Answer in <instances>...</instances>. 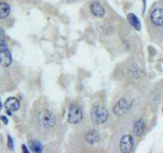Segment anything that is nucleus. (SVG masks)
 Masks as SVG:
<instances>
[{"label": "nucleus", "instance_id": "f257e3e1", "mask_svg": "<svg viewBox=\"0 0 163 153\" xmlns=\"http://www.w3.org/2000/svg\"><path fill=\"white\" fill-rule=\"evenodd\" d=\"M37 123L40 127L44 129H52L56 124L55 115L49 110H41L37 115Z\"/></svg>", "mask_w": 163, "mask_h": 153}, {"label": "nucleus", "instance_id": "f03ea898", "mask_svg": "<svg viewBox=\"0 0 163 153\" xmlns=\"http://www.w3.org/2000/svg\"><path fill=\"white\" fill-rule=\"evenodd\" d=\"M108 111L104 106L95 105L91 110V119L95 125H102L108 119Z\"/></svg>", "mask_w": 163, "mask_h": 153}, {"label": "nucleus", "instance_id": "7ed1b4c3", "mask_svg": "<svg viewBox=\"0 0 163 153\" xmlns=\"http://www.w3.org/2000/svg\"><path fill=\"white\" fill-rule=\"evenodd\" d=\"M83 119V110L76 104H72L68 108V115L67 122L72 125H78Z\"/></svg>", "mask_w": 163, "mask_h": 153}, {"label": "nucleus", "instance_id": "20e7f679", "mask_svg": "<svg viewBox=\"0 0 163 153\" xmlns=\"http://www.w3.org/2000/svg\"><path fill=\"white\" fill-rule=\"evenodd\" d=\"M131 105H132V102L129 101L126 99H119L118 101L116 102L115 105L113 107V112L115 115H121L125 114V113L129 111Z\"/></svg>", "mask_w": 163, "mask_h": 153}, {"label": "nucleus", "instance_id": "39448f33", "mask_svg": "<svg viewBox=\"0 0 163 153\" xmlns=\"http://www.w3.org/2000/svg\"><path fill=\"white\" fill-rule=\"evenodd\" d=\"M119 149L123 153H130L134 149V139L131 135H124L120 140Z\"/></svg>", "mask_w": 163, "mask_h": 153}, {"label": "nucleus", "instance_id": "423d86ee", "mask_svg": "<svg viewBox=\"0 0 163 153\" xmlns=\"http://www.w3.org/2000/svg\"><path fill=\"white\" fill-rule=\"evenodd\" d=\"M12 62L10 51L7 47H0V65L3 68H8Z\"/></svg>", "mask_w": 163, "mask_h": 153}, {"label": "nucleus", "instance_id": "0eeeda50", "mask_svg": "<svg viewBox=\"0 0 163 153\" xmlns=\"http://www.w3.org/2000/svg\"><path fill=\"white\" fill-rule=\"evenodd\" d=\"M90 10H91L92 14L96 16V18H102L103 16H105V8L103 7V5L99 1L92 2L91 5H90Z\"/></svg>", "mask_w": 163, "mask_h": 153}, {"label": "nucleus", "instance_id": "6e6552de", "mask_svg": "<svg viewBox=\"0 0 163 153\" xmlns=\"http://www.w3.org/2000/svg\"><path fill=\"white\" fill-rule=\"evenodd\" d=\"M151 22L157 27H160L163 25V9L162 8H157L154 9L151 12Z\"/></svg>", "mask_w": 163, "mask_h": 153}, {"label": "nucleus", "instance_id": "1a4fd4ad", "mask_svg": "<svg viewBox=\"0 0 163 153\" xmlns=\"http://www.w3.org/2000/svg\"><path fill=\"white\" fill-rule=\"evenodd\" d=\"M4 106L6 108V110L10 111H16L20 109V103L18 101V99H16V97H9L8 99L5 101Z\"/></svg>", "mask_w": 163, "mask_h": 153}, {"label": "nucleus", "instance_id": "9d476101", "mask_svg": "<svg viewBox=\"0 0 163 153\" xmlns=\"http://www.w3.org/2000/svg\"><path fill=\"white\" fill-rule=\"evenodd\" d=\"M127 20H129V23H130V25L132 26L133 28H134L135 30H137V31H141V22H140V20L138 18V16H136V14H129L126 16Z\"/></svg>", "mask_w": 163, "mask_h": 153}, {"label": "nucleus", "instance_id": "9b49d317", "mask_svg": "<svg viewBox=\"0 0 163 153\" xmlns=\"http://www.w3.org/2000/svg\"><path fill=\"white\" fill-rule=\"evenodd\" d=\"M86 140H87L89 144H95V143H97L100 140V135H99V133L96 130L89 131L87 135H86Z\"/></svg>", "mask_w": 163, "mask_h": 153}, {"label": "nucleus", "instance_id": "f8f14e48", "mask_svg": "<svg viewBox=\"0 0 163 153\" xmlns=\"http://www.w3.org/2000/svg\"><path fill=\"white\" fill-rule=\"evenodd\" d=\"M145 131V123L143 119H138L134 125V133L136 136H141Z\"/></svg>", "mask_w": 163, "mask_h": 153}, {"label": "nucleus", "instance_id": "ddd939ff", "mask_svg": "<svg viewBox=\"0 0 163 153\" xmlns=\"http://www.w3.org/2000/svg\"><path fill=\"white\" fill-rule=\"evenodd\" d=\"M29 146L30 149H31L33 152H36V153H40L43 151V145L40 141L38 140H31L29 141Z\"/></svg>", "mask_w": 163, "mask_h": 153}, {"label": "nucleus", "instance_id": "4468645a", "mask_svg": "<svg viewBox=\"0 0 163 153\" xmlns=\"http://www.w3.org/2000/svg\"><path fill=\"white\" fill-rule=\"evenodd\" d=\"M9 12H10L9 5L6 2H0V18L3 20V18H7Z\"/></svg>", "mask_w": 163, "mask_h": 153}, {"label": "nucleus", "instance_id": "2eb2a0df", "mask_svg": "<svg viewBox=\"0 0 163 153\" xmlns=\"http://www.w3.org/2000/svg\"><path fill=\"white\" fill-rule=\"evenodd\" d=\"M7 146L10 150H14V139L11 138V136H7Z\"/></svg>", "mask_w": 163, "mask_h": 153}, {"label": "nucleus", "instance_id": "dca6fc26", "mask_svg": "<svg viewBox=\"0 0 163 153\" xmlns=\"http://www.w3.org/2000/svg\"><path fill=\"white\" fill-rule=\"evenodd\" d=\"M0 118L2 119V122L4 123V125H7V124H8V119L6 118V116H1Z\"/></svg>", "mask_w": 163, "mask_h": 153}, {"label": "nucleus", "instance_id": "f3484780", "mask_svg": "<svg viewBox=\"0 0 163 153\" xmlns=\"http://www.w3.org/2000/svg\"><path fill=\"white\" fill-rule=\"evenodd\" d=\"M22 152L29 153V150H28V149H27V147H26L25 145H22Z\"/></svg>", "mask_w": 163, "mask_h": 153}, {"label": "nucleus", "instance_id": "a211bd4d", "mask_svg": "<svg viewBox=\"0 0 163 153\" xmlns=\"http://www.w3.org/2000/svg\"><path fill=\"white\" fill-rule=\"evenodd\" d=\"M146 1H147V0H143V4H144V12H145V9H146Z\"/></svg>", "mask_w": 163, "mask_h": 153}, {"label": "nucleus", "instance_id": "6ab92c4d", "mask_svg": "<svg viewBox=\"0 0 163 153\" xmlns=\"http://www.w3.org/2000/svg\"><path fill=\"white\" fill-rule=\"evenodd\" d=\"M65 1H67V2H69V3H72V2H74L76 0H65Z\"/></svg>", "mask_w": 163, "mask_h": 153}, {"label": "nucleus", "instance_id": "aec40b11", "mask_svg": "<svg viewBox=\"0 0 163 153\" xmlns=\"http://www.w3.org/2000/svg\"><path fill=\"white\" fill-rule=\"evenodd\" d=\"M0 109H1V102H0Z\"/></svg>", "mask_w": 163, "mask_h": 153}, {"label": "nucleus", "instance_id": "412c9836", "mask_svg": "<svg viewBox=\"0 0 163 153\" xmlns=\"http://www.w3.org/2000/svg\"><path fill=\"white\" fill-rule=\"evenodd\" d=\"M162 111H163V108H162Z\"/></svg>", "mask_w": 163, "mask_h": 153}]
</instances>
